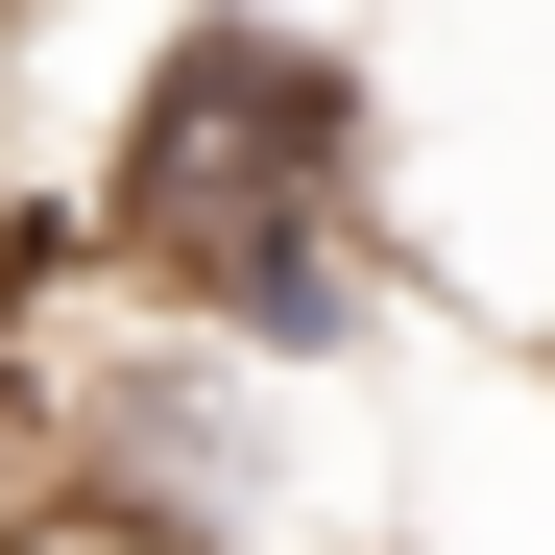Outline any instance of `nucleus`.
<instances>
[{"label": "nucleus", "instance_id": "f257e3e1", "mask_svg": "<svg viewBox=\"0 0 555 555\" xmlns=\"http://www.w3.org/2000/svg\"><path fill=\"white\" fill-rule=\"evenodd\" d=\"M98 242L121 291L218 314L242 362H338L362 338V218H338V73L291 25H194L121 98V169H98Z\"/></svg>", "mask_w": 555, "mask_h": 555}, {"label": "nucleus", "instance_id": "f03ea898", "mask_svg": "<svg viewBox=\"0 0 555 555\" xmlns=\"http://www.w3.org/2000/svg\"><path fill=\"white\" fill-rule=\"evenodd\" d=\"M49 483H98V507H145V531L242 555V531H266V362H242L218 314L98 338V362H73V411H49Z\"/></svg>", "mask_w": 555, "mask_h": 555}]
</instances>
